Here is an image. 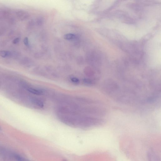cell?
I'll return each instance as SVG.
<instances>
[{
    "instance_id": "cell-1",
    "label": "cell",
    "mask_w": 161,
    "mask_h": 161,
    "mask_svg": "<svg viewBox=\"0 0 161 161\" xmlns=\"http://www.w3.org/2000/svg\"><path fill=\"white\" fill-rule=\"evenodd\" d=\"M73 98L76 102L82 105H91L99 104V103L98 102L86 97L76 96L74 97Z\"/></svg>"
},
{
    "instance_id": "cell-2",
    "label": "cell",
    "mask_w": 161,
    "mask_h": 161,
    "mask_svg": "<svg viewBox=\"0 0 161 161\" xmlns=\"http://www.w3.org/2000/svg\"><path fill=\"white\" fill-rule=\"evenodd\" d=\"M30 103L37 109H42L45 105V103L42 98L36 96L30 97Z\"/></svg>"
},
{
    "instance_id": "cell-3",
    "label": "cell",
    "mask_w": 161,
    "mask_h": 161,
    "mask_svg": "<svg viewBox=\"0 0 161 161\" xmlns=\"http://www.w3.org/2000/svg\"><path fill=\"white\" fill-rule=\"evenodd\" d=\"M16 14L19 19L22 21L27 19L29 17L28 13L24 10H20L17 11Z\"/></svg>"
},
{
    "instance_id": "cell-4",
    "label": "cell",
    "mask_w": 161,
    "mask_h": 161,
    "mask_svg": "<svg viewBox=\"0 0 161 161\" xmlns=\"http://www.w3.org/2000/svg\"><path fill=\"white\" fill-rule=\"evenodd\" d=\"M82 82L83 85L88 87L93 86L96 83V81L91 78H87L82 79Z\"/></svg>"
},
{
    "instance_id": "cell-5",
    "label": "cell",
    "mask_w": 161,
    "mask_h": 161,
    "mask_svg": "<svg viewBox=\"0 0 161 161\" xmlns=\"http://www.w3.org/2000/svg\"><path fill=\"white\" fill-rule=\"evenodd\" d=\"M12 52L7 50H1L0 51V56L4 58L11 57Z\"/></svg>"
},
{
    "instance_id": "cell-6",
    "label": "cell",
    "mask_w": 161,
    "mask_h": 161,
    "mask_svg": "<svg viewBox=\"0 0 161 161\" xmlns=\"http://www.w3.org/2000/svg\"><path fill=\"white\" fill-rule=\"evenodd\" d=\"M69 79L72 83L75 85H79L80 82V80L79 78L75 76H70Z\"/></svg>"
},
{
    "instance_id": "cell-7",
    "label": "cell",
    "mask_w": 161,
    "mask_h": 161,
    "mask_svg": "<svg viewBox=\"0 0 161 161\" xmlns=\"http://www.w3.org/2000/svg\"><path fill=\"white\" fill-rule=\"evenodd\" d=\"M29 62V60L27 58H24L21 59L20 63L22 65L24 66H28Z\"/></svg>"
},
{
    "instance_id": "cell-8",
    "label": "cell",
    "mask_w": 161,
    "mask_h": 161,
    "mask_svg": "<svg viewBox=\"0 0 161 161\" xmlns=\"http://www.w3.org/2000/svg\"><path fill=\"white\" fill-rule=\"evenodd\" d=\"M74 35L72 34H68L65 35L64 36V38L66 40H70L74 38Z\"/></svg>"
},
{
    "instance_id": "cell-9",
    "label": "cell",
    "mask_w": 161,
    "mask_h": 161,
    "mask_svg": "<svg viewBox=\"0 0 161 161\" xmlns=\"http://www.w3.org/2000/svg\"><path fill=\"white\" fill-rule=\"evenodd\" d=\"M16 159L17 161H29L27 159L19 155H17L15 156Z\"/></svg>"
},
{
    "instance_id": "cell-10",
    "label": "cell",
    "mask_w": 161,
    "mask_h": 161,
    "mask_svg": "<svg viewBox=\"0 0 161 161\" xmlns=\"http://www.w3.org/2000/svg\"><path fill=\"white\" fill-rule=\"evenodd\" d=\"M24 43L26 46H29L28 39L27 37H26L24 39Z\"/></svg>"
},
{
    "instance_id": "cell-11",
    "label": "cell",
    "mask_w": 161,
    "mask_h": 161,
    "mask_svg": "<svg viewBox=\"0 0 161 161\" xmlns=\"http://www.w3.org/2000/svg\"><path fill=\"white\" fill-rule=\"evenodd\" d=\"M20 40V39L19 37H17L13 40L12 43L14 44H17L19 42Z\"/></svg>"
},
{
    "instance_id": "cell-12",
    "label": "cell",
    "mask_w": 161,
    "mask_h": 161,
    "mask_svg": "<svg viewBox=\"0 0 161 161\" xmlns=\"http://www.w3.org/2000/svg\"><path fill=\"white\" fill-rule=\"evenodd\" d=\"M5 13L4 11H0V19L3 18L5 16Z\"/></svg>"
}]
</instances>
